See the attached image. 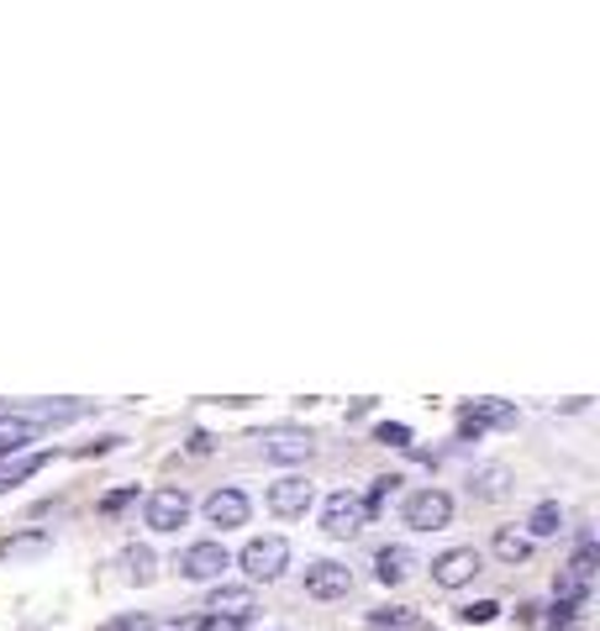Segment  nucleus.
Instances as JSON below:
<instances>
[{
	"instance_id": "obj_1",
	"label": "nucleus",
	"mask_w": 600,
	"mask_h": 631,
	"mask_svg": "<svg viewBox=\"0 0 600 631\" xmlns=\"http://www.w3.org/2000/svg\"><path fill=\"white\" fill-rule=\"evenodd\" d=\"M242 573H248V584H269L279 573L290 569V542L285 537H253L248 547L238 553Z\"/></svg>"
},
{
	"instance_id": "obj_2",
	"label": "nucleus",
	"mask_w": 600,
	"mask_h": 631,
	"mask_svg": "<svg viewBox=\"0 0 600 631\" xmlns=\"http://www.w3.org/2000/svg\"><path fill=\"white\" fill-rule=\"evenodd\" d=\"M400 515H406L411 532H443V526L453 521V495L427 484V489H417V495H406V511Z\"/></svg>"
},
{
	"instance_id": "obj_3",
	"label": "nucleus",
	"mask_w": 600,
	"mask_h": 631,
	"mask_svg": "<svg viewBox=\"0 0 600 631\" xmlns=\"http://www.w3.org/2000/svg\"><path fill=\"white\" fill-rule=\"evenodd\" d=\"M264 506L274 515H285V521H300V515L316 506V484L305 480V474H285V480H274L264 489Z\"/></svg>"
},
{
	"instance_id": "obj_4",
	"label": "nucleus",
	"mask_w": 600,
	"mask_h": 631,
	"mask_svg": "<svg viewBox=\"0 0 600 631\" xmlns=\"http://www.w3.org/2000/svg\"><path fill=\"white\" fill-rule=\"evenodd\" d=\"M206 610L221 627H248L253 610H259V595H253V584H221V590H211Z\"/></svg>"
},
{
	"instance_id": "obj_5",
	"label": "nucleus",
	"mask_w": 600,
	"mask_h": 631,
	"mask_svg": "<svg viewBox=\"0 0 600 631\" xmlns=\"http://www.w3.org/2000/svg\"><path fill=\"white\" fill-rule=\"evenodd\" d=\"M184 521H190V495H184L180 484L153 489V495H148V532H158V537H175Z\"/></svg>"
},
{
	"instance_id": "obj_6",
	"label": "nucleus",
	"mask_w": 600,
	"mask_h": 631,
	"mask_svg": "<svg viewBox=\"0 0 600 631\" xmlns=\"http://www.w3.org/2000/svg\"><path fill=\"white\" fill-rule=\"evenodd\" d=\"M475 573H480V547H448V553L432 558L437 590H464V584H475Z\"/></svg>"
},
{
	"instance_id": "obj_7",
	"label": "nucleus",
	"mask_w": 600,
	"mask_h": 631,
	"mask_svg": "<svg viewBox=\"0 0 600 631\" xmlns=\"http://www.w3.org/2000/svg\"><path fill=\"white\" fill-rule=\"evenodd\" d=\"M221 569H232V553H227L221 542H190V547L180 553V573L184 579H195V584L221 579Z\"/></svg>"
},
{
	"instance_id": "obj_8",
	"label": "nucleus",
	"mask_w": 600,
	"mask_h": 631,
	"mask_svg": "<svg viewBox=\"0 0 600 631\" xmlns=\"http://www.w3.org/2000/svg\"><path fill=\"white\" fill-rule=\"evenodd\" d=\"M322 532L327 537H359L363 532V506H359V495H348V489H332L327 495V506H322Z\"/></svg>"
},
{
	"instance_id": "obj_9",
	"label": "nucleus",
	"mask_w": 600,
	"mask_h": 631,
	"mask_svg": "<svg viewBox=\"0 0 600 631\" xmlns=\"http://www.w3.org/2000/svg\"><path fill=\"white\" fill-rule=\"evenodd\" d=\"M348 590H353V569L348 563H332V558L305 563V595L311 600H343Z\"/></svg>"
},
{
	"instance_id": "obj_10",
	"label": "nucleus",
	"mask_w": 600,
	"mask_h": 631,
	"mask_svg": "<svg viewBox=\"0 0 600 631\" xmlns=\"http://www.w3.org/2000/svg\"><path fill=\"white\" fill-rule=\"evenodd\" d=\"M490 426H516V405H511V400H475V405L458 411V437H464V442L490 432Z\"/></svg>"
},
{
	"instance_id": "obj_11",
	"label": "nucleus",
	"mask_w": 600,
	"mask_h": 631,
	"mask_svg": "<svg viewBox=\"0 0 600 631\" xmlns=\"http://www.w3.org/2000/svg\"><path fill=\"white\" fill-rule=\"evenodd\" d=\"M201 511H206L211 526L232 532V526H248V515H253V500H248L242 489H232V484H227V489H216V495H206V506H201Z\"/></svg>"
},
{
	"instance_id": "obj_12",
	"label": "nucleus",
	"mask_w": 600,
	"mask_h": 631,
	"mask_svg": "<svg viewBox=\"0 0 600 631\" xmlns=\"http://www.w3.org/2000/svg\"><path fill=\"white\" fill-rule=\"evenodd\" d=\"M259 448H264L269 463H305V458H311V437L296 432V426H274V432L259 437Z\"/></svg>"
},
{
	"instance_id": "obj_13",
	"label": "nucleus",
	"mask_w": 600,
	"mask_h": 631,
	"mask_svg": "<svg viewBox=\"0 0 600 631\" xmlns=\"http://www.w3.org/2000/svg\"><path fill=\"white\" fill-rule=\"evenodd\" d=\"M411 573H417V553H411L406 542H391V547L374 553V579H380L385 590H391V584H406Z\"/></svg>"
},
{
	"instance_id": "obj_14",
	"label": "nucleus",
	"mask_w": 600,
	"mask_h": 631,
	"mask_svg": "<svg viewBox=\"0 0 600 631\" xmlns=\"http://www.w3.org/2000/svg\"><path fill=\"white\" fill-rule=\"evenodd\" d=\"M511 469L506 463H475V469H469V495H475V500H506L511 495Z\"/></svg>"
},
{
	"instance_id": "obj_15",
	"label": "nucleus",
	"mask_w": 600,
	"mask_h": 631,
	"mask_svg": "<svg viewBox=\"0 0 600 631\" xmlns=\"http://www.w3.org/2000/svg\"><path fill=\"white\" fill-rule=\"evenodd\" d=\"M596 563H600L596 537H579V547H574V558H569V573H564V584H569V590H579V595H590V584H596Z\"/></svg>"
},
{
	"instance_id": "obj_16",
	"label": "nucleus",
	"mask_w": 600,
	"mask_h": 631,
	"mask_svg": "<svg viewBox=\"0 0 600 631\" xmlns=\"http://www.w3.org/2000/svg\"><path fill=\"white\" fill-rule=\"evenodd\" d=\"M48 547H53V532H48V526H32V532H11V537L0 542V558H11V563H16V558H43Z\"/></svg>"
},
{
	"instance_id": "obj_17",
	"label": "nucleus",
	"mask_w": 600,
	"mask_h": 631,
	"mask_svg": "<svg viewBox=\"0 0 600 631\" xmlns=\"http://www.w3.org/2000/svg\"><path fill=\"white\" fill-rule=\"evenodd\" d=\"M490 553H495L506 569H516V563H527V558H532V542H527V532H516V526H495Z\"/></svg>"
},
{
	"instance_id": "obj_18",
	"label": "nucleus",
	"mask_w": 600,
	"mask_h": 631,
	"mask_svg": "<svg viewBox=\"0 0 600 631\" xmlns=\"http://www.w3.org/2000/svg\"><path fill=\"white\" fill-rule=\"evenodd\" d=\"M559 532H564V506H559V500L532 506V515H527V542L532 537H559Z\"/></svg>"
},
{
	"instance_id": "obj_19",
	"label": "nucleus",
	"mask_w": 600,
	"mask_h": 631,
	"mask_svg": "<svg viewBox=\"0 0 600 631\" xmlns=\"http://www.w3.org/2000/svg\"><path fill=\"white\" fill-rule=\"evenodd\" d=\"M369 627H380V631H417L421 616L411 610V605H385V610H369Z\"/></svg>"
},
{
	"instance_id": "obj_20",
	"label": "nucleus",
	"mask_w": 600,
	"mask_h": 631,
	"mask_svg": "<svg viewBox=\"0 0 600 631\" xmlns=\"http://www.w3.org/2000/svg\"><path fill=\"white\" fill-rule=\"evenodd\" d=\"M48 458H53V452H27V458H16V463H5V469H0V489H11V484L32 480V474H37V469H43Z\"/></svg>"
},
{
	"instance_id": "obj_21",
	"label": "nucleus",
	"mask_w": 600,
	"mask_h": 631,
	"mask_svg": "<svg viewBox=\"0 0 600 631\" xmlns=\"http://www.w3.org/2000/svg\"><path fill=\"white\" fill-rule=\"evenodd\" d=\"M121 563H127V573H132L137 584H148L153 573H158V558H153L148 547H127V553H121Z\"/></svg>"
},
{
	"instance_id": "obj_22",
	"label": "nucleus",
	"mask_w": 600,
	"mask_h": 631,
	"mask_svg": "<svg viewBox=\"0 0 600 631\" xmlns=\"http://www.w3.org/2000/svg\"><path fill=\"white\" fill-rule=\"evenodd\" d=\"M395 484H400L395 474H385V480H374V489H369V500H359V506H363V521H374V515L385 511V500L395 495Z\"/></svg>"
},
{
	"instance_id": "obj_23",
	"label": "nucleus",
	"mask_w": 600,
	"mask_h": 631,
	"mask_svg": "<svg viewBox=\"0 0 600 631\" xmlns=\"http://www.w3.org/2000/svg\"><path fill=\"white\" fill-rule=\"evenodd\" d=\"M495 616H501V605H495V600H475V605H458V621H464V627H490V621H495Z\"/></svg>"
},
{
	"instance_id": "obj_24",
	"label": "nucleus",
	"mask_w": 600,
	"mask_h": 631,
	"mask_svg": "<svg viewBox=\"0 0 600 631\" xmlns=\"http://www.w3.org/2000/svg\"><path fill=\"white\" fill-rule=\"evenodd\" d=\"M374 437H380L385 448H411V426H406V421H380Z\"/></svg>"
},
{
	"instance_id": "obj_25",
	"label": "nucleus",
	"mask_w": 600,
	"mask_h": 631,
	"mask_svg": "<svg viewBox=\"0 0 600 631\" xmlns=\"http://www.w3.org/2000/svg\"><path fill=\"white\" fill-rule=\"evenodd\" d=\"M148 627H153L148 610H132V616H117V621H106L100 631H148Z\"/></svg>"
},
{
	"instance_id": "obj_26",
	"label": "nucleus",
	"mask_w": 600,
	"mask_h": 631,
	"mask_svg": "<svg viewBox=\"0 0 600 631\" xmlns=\"http://www.w3.org/2000/svg\"><path fill=\"white\" fill-rule=\"evenodd\" d=\"M132 500H137V484H127V489H111V495L100 500V511H106V515H117V511H127Z\"/></svg>"
},
{
	"instance_id": "obj_27",
	"label": "nucleus",
	"mask_w": 600,
	"mask_h": 631,
	"mask_svg": "<svg viewBox=\"0 0 600 631\" xmlns=\"http://www.w3.org/2000/svg\"><path fill=\"white\" fill-rule=\"evenodd\" d=\"M211 448H216V437H211V432H190V452H195V458H206Z\"/></svg>"
}]
</instances>
